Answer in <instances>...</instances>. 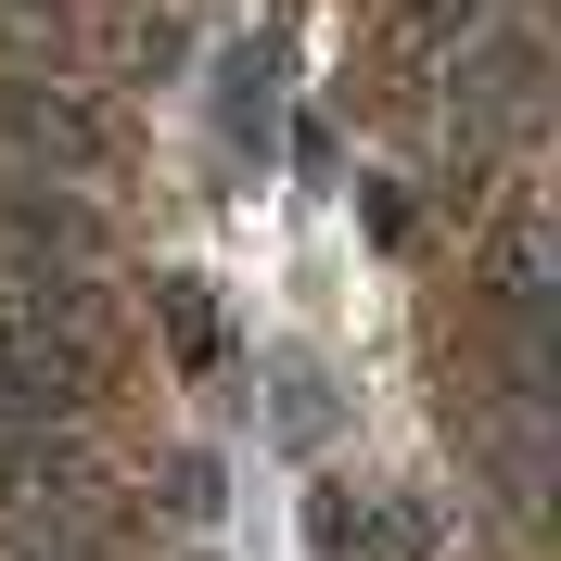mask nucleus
I'll return each instance as SVG.
<instances>
[{"mask_svg":"<svg viewBox=\"0 0 561 561\" xmlns=\"http://www.w3.org/2000/svg\"><path fill=\"white\" fill-rule=\"evenodd\" d=\"M0 140H13L26 167H51V192L103 167V115L65 103V90H0Z\"/></svg>","mask_w":561,"mask_h":561,"instance_id":"obj_1","label":"nucleus"},{"mask_svg":"<svg viewBox=\"0 0 561 561\" xmlns=\"http://www.w3.org/2000/svg\"><path fill=\"white\" fill-rule=\"evenodd\" d=\"M153 319H167V345L192 357V370H217V345H230V332H217V280L167 268V280H153Z\"/></svg>","mask_w":561,"mask_h":561,"instance_id":"obj_2","label":"nucleus"},{"mask_svg":"<svg viewBox=\"0 0 561 561\" xmlns=\"http://www.w3.org/2000/svg\"><path fill=\"white\" fill-rule=\"evenodd\" d=\"M409 13H421V26H434V38H447V26H459V38L485 26V0H409Z\"/></svg>","mask_w":561,"mask_h":561,"instance_id":"obj_3","label":"nucleus"}]
</instances>
